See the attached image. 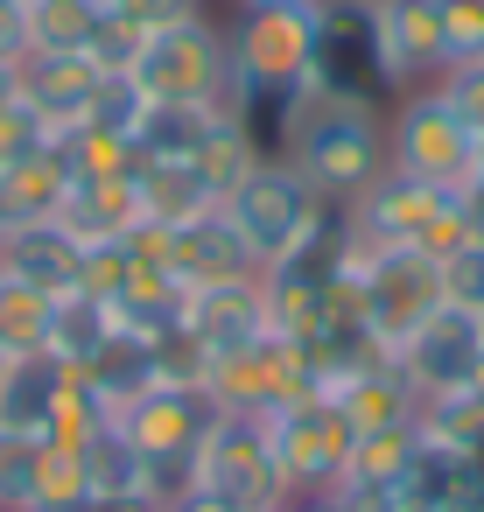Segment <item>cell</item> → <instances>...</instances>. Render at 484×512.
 I'll return each mask as SVG.
<instances>
[{
	"mask_svg": "<svg viewBox=\"0 0 484 512\" xmlns=\"http://www.w3.org/2000/svg\"><path fill=\"white\" fill-rule=\"evenodd\" d=\"M330 400L351 421V435H379V428H414L421 421V393L400 372V358H372L365 372H351L344 386H330Z\"/></svg>",
	"mask_w": 484,
	"mask_h": 512,
	"instance_id": "ac0fdd59",
	"label": "cell"
},
{
	"mask_svg": "<svg viewBox=\"0 0 484 512\" xmlns=\"http://www.w3.org/2000/svg\"><path fill=\"white\" fill-rule=\"evenodd\" d=\"M106 428H113V407L71 372L64 393H57V407H50V421H43V442H50V449H85V442L106 435Z\"/></svg>",
	"mask_w": 484,
	"mask_h": 512,
	"instance_id": "4dcf8cb0",
	"label": "cell"
},
{
	"mask_svg": "<svg viewBox=\"0 0 484 512\" xmlns=\"http://www.w3.org/2000/svg\"><path fill=\"white\" fill-rule=\"evenodd\" d=\"M309 85L323 99H351V106H379L393 99L386 64H379V29H372V0H316V64Z\"/></svg>",
	"mask_w": 484,
	"mask_h": 512,
	"instance_id": "52a82bcc",
	"label": "cell"
},
{
	"mask_svg": "<svg viewBox=\"0 0 484 512\" xmlns=\"http://www.w3.org/2000/svg\"><path fill=\"white\" fill-rule=\"evenodd\" d=\"M50 148H57V162H64V176H71V183L134 176V169H141V155H134V134H120V127H99V120H78V127H64Z\"/></svg>",
	"mask_w": 484,
	"mask_h": 512,
	"instance_id": "603a6c76",
	"label": "cell"
},
{
	"mask_svg": "<svg viewBox=\"0 0 484 512\" xmlns=\"http://www.w3.org/2000/svg\"><path fill=\"white\" fill-rule=\"evenodd\" d=\"M393 358H400V372L414 379L421 400L463 393V386H477V365H484V316H463V309L442 302Z\"/></svg>",
	"mask_w": 484,
	"mask_h": 512,
	"instance_id": "8fae6325",
	"label": "cell"
},
{
	"mask_svg": "<svg viewBox=\"0 0 484 512\" xmlns=\"http://www.w3.org/2000/svg\"><path fill=\"white\" fill-rule=\"evenodd\" d=\"M337 274H344V288H351L358 323L379 337V351H400V344H407V337L442 309V260H428V253L358 246V239L344 232Z\"/></svg>",
	"mask_w": 484,
	"mask_h": 512,
	"instance_id": "5b68a950",
	"label": "cell"
},
{
	"mask_svg": "<svg viewBox=\"0 0 484 512\" xmlns=\"http://www.w3.org/2000/svg\"><path fill=\"white\" fill-rule=\"evenodd\" d=\"M232 8H302V0H232Z\"/></svg>",
	"mask_w": 484,
	"mask_h": 512,
	"instance_id": "ee69618b",
	"label": "cell"
},
{
	"mask_svg": "<svg viewBox=\"0 0 484 512\" xmlns=\"http://www.w3.org/2000/svg\"><path fill=\"white\" fill-rule=\"evenodd\" d=\"M183 330L211 358L218 351H239V344H260L267 337V288H260V274H232V281L190 288L183 295Z\"/></svg>",
	"mask_w": 484,
	"mask_h": 512,
	"instance_id": "5bb4252c",
	"label": "cell"
},
{
	"mask_svg": "<svg viewBox=\"0 0 484 512\" xmlns=\"http://www.w3.org/2000/svg\"><path fill=\"white\" fill-rule=\"evenodd\" d=\"M253 162H260V148H253V141H246V134H239L232 120H218V127H211V141H204V148L190 155V169L204 176V190H211L218 204H225V190H232V183H239V176H246Z\"/></svg>",
	"mask_w": 484,
	"mask_h": 512,
	"instance_id": "d6a6232c",
	"label": "cell"
},
{
	"mask_svg": "<svg viewBox=\"0 0 484 512\" xmlns=\"http://www.w3.org/2000/svg\"><path fill=\"white\" fill-rule=\"evenodd\" d=\"M169 512H246L239 498H225V491H211V484H197L183 505H169Z\"/></svg>",
	"mask_w": 484,
	"mask_h": 512,
	"instance_id": "b9f144b4",
	"label": "cell"
},
{
	"mask_svg": "<svg viewBox=\"0 0 484 512\" xmlns=\"http://www.w3.org/2000/svg\"><path fill=\"white\" fill-rule=\"evenodd\" d=\"M15 92V64H0V99H8Z\"/></svg>",
	"mask_w": 484,
	"mask_h": 512,
	"instance_id": "f6af8a7d",
	"label": "cell"
},
{
	"mask_svg": "<svg viewBox=\"0 0 484 512\" xmlns=\"http://www.w3.org/2000/svg\"><path fill=\"white\" fill-rule=\"evenodd\" d=\"M106 0H22L29 50H92Z\"/></svg>",
	"mask_w": 484,
	"mask_h": 512,
	"instance_id": "f546056e",
	"label": "cell"
},
{
	"mask_svg": "<svg viewBox=\"0 0 484 512\" xmlns=\"http://www.w3.org/2000/svg\"><path fill=\"white\" fill-rule=\"evenodd\" d=\"M218 120L225 113H211V106H148L141 127H134V155L141 162H190L211 141Z\"/></svg>",
	"mask_w": 484,
	"mask_h": 512,
	"instance_id": "d4e9b609",
	"label": "cell"
},
{
	"mask_svg": "<svg viewBox=\"0 0 484 512\" xmlns=\"http://www.w3.org/2000/svg\"><path fill=\"white\" fill-rule=\"evenodd\" d=\"M393 505L400 512H456V505H470V463L456 449H442V442L421 435L414 456H407V470H400Z\"/></svg>",
	"mask_w": 484,
	"mask_h": 512,
	"instance_id": "44dd1931",
	"label": "cell"
},
{
	"mask_svg": "<svg viewBox=\"0 0 484 512\" xmlns=\"http://www.w3.org/2000/svg\"><path fill=\"white\" fill-rule=\"evenodd\" d=\"M204 484L239 498L246 512H281L288 491L274 477V456H267V421L260 414H218L211 435H204Z\"/></svg>",
	"mask_w": 484,
	"mask_h": 512,
	"instance_id": "30bf717a",
	"label": "cell"
},
{
	"mask_svg": "<svg viewBox=\"0 0 484 512\" xmlns=\"http://www.w3.org/2000/svg\"><path fill=\"white\" fill-rule=\"evenodd\" d=\"M64 190H71V176H64V162H57V148L22 155V162H8V169H0V218H8V225L57 218Z\"/></svg>",
	"mask_w": 484,
	"mask_h": 512,
	"instance_id": "7402d4cb",
	"label": "cell"
},
{
	"mask_svg": "<svg viewBox=\"0 0 484 512\" xmlns=\"http://www.w3.org/2000/svg\"><path fill=\"white\" fill-rule=\"evenodd\" d=\"M78 456H85V484H92V498H148V491H141V449H134L120 428L92 435Z\"/></svg>",
	"mask_w": 484,
	"mask_h": 512,
	"instance_id": "1f68e13d",
	"label": "cell"
},
{
	"mask_svg": "<svg viewBox=\"0 0 484 512\" xmlns=\"http://www.w3.org/2000/svg\"><path fill=\"white\" fill-rule=\"evenodd\" d=\"M281 512H344V505H337V498H330V491H309V498H288V505H281Z\"/></svg>",
	"mask_w": 484,
	"mask_h": 512,
	"instance_id": "7bdbcfd3",
	"label": "cell"
},
{
	"mask_svg": "<svg viewBox=\"0 0 484 512\" xmlns=\"http://www.w3.org/2000/svg\"><path fill=\"white\" fill-rule=\"evenodd\" d=\"M344 232L358 246H393V253H456L463 239H477V218L456 190H435V183H414V176H379L365 197L344 204Z\"/></svg>",
	"mask_w": 484,
	"mask_h": 512,
	"instance_id": "277c9868",
	"label": "cell"
},
{
	"mask_svg": "<svg viewBox=\"0 0 484 512\" xmlns=\"http://www.w3.org/2000/svg\"><path fill=\"white\" fill-rule=\"evenodd\" d=\"M211 421H218V400L204 393V386H148V393H134L120 414H113V428L141 449V456H176V449H204V435H211Z\"/></svg>",
	"mask_w": 484,
	"mask_h": 512,
	"instance_id": "7c38bea8",
	"label": "cell"
},
{
	"mask_svg": "<svg viewBox=\"0 0 484 512\" xmlns=\"http://www.w3.org/2000/svg\"><path fill=\"white\" fill-rule=\"evenodd\" d=\"M50 316H57L50 288L0 274V358L8 351H50Z\"/></svg>",
	"mask_w": 484,
	"mask_h": 512,
	"instance_id": "83f0119b",
	"label": "cell"
},
{
	"mask_svg": "<svg viewBox=\"0 0 484 512\" xmlns=\"http://www.w3.org/2000/svg\"><path fill=\"white\" fill-rule=\"evenodd\" d=\"M99 78H106V71H99L85 50H22V64H15V92H22L57 134L92 113Z\"/></svg>",
	"mask_w": 484,
	"mask_h": 512,
	"instance_id": "9a60e30c",
	"label": "cell"
},
{
	"mask_svg": "<svg viewBox=\"0 0 484 512\" xmlns=\"http://www.w3.org/2000/svg\"><path fill=\"white\" fill-rule=\"evenodd\" d=\"M134 85L155 99V106H211L225 113L232 99V50H225V29L211 15L197 22H176V29H148L141 57H134Z\"/></svg>",
	"mask_w": 484,
	"mask_h": 512,
	"instance_id": "8992f818",
	"label": "cell"
},
{
	"mask_svg": "<svg viewBox=\"0 0 484 512\" xmlns=\"http://www.w3.org/2000/svg\"><path fill=\"white\" fill-rule=\"evenodd\" d=\"M78 379H85V386H92V393H99V400L120 414L134 393H148V386H155V344H148V337L113 330V344H106V351H99V358H92Z\"/></svg>",
	"mask_w": 484,
	"mask_h": 512,
	"instance_id": "4316f807",
	"label": "cell"
},
{
	"mask_svg": "<svg viewBox=\"0 0 484 512\" xmlns=\"http://www.w3.org/2000/svg\"><path fill=\"white\" fill-rule=\"evenodd\" d=\"M0 232H8V218H0Z\"/></svg>",
	"mask_w": 484,
	"mask_h": 512,
	"instance_id": "bcb514c9",
	"label": "cell"
},
{
	"mask_svg": "<svg viewBox=\"0 0 484 512\" xmlns=\"http://www.w3.org/2000/svg\"><path fill=\"white\" fill-rule=\"evenodd\" d=\"M0 274L36 281V288H50V295H78V281H85V239L64 232L57 218L8 225V232H0Z\"/></svg>",
	"mask_w": 484,
	"mask_h": 512,
	"instance_id": "e0dca14e",
	"label": "cell"
},
{
	"mask_svg": "<svg viewBox=\"0 0 484 512\" xmlns=\"http://www.w3.org/2000/svg\"><path fill=\"white\" fill-rule=\"evenodd\" d=\"M267 456H274V477L288 498H309V491H330L351 463V421L337 414V400H295V407H267Z\"/></svg>",
	"mask_w": 484,
	"mask_h": 512,
	"instance_id": "ba28073f",
	"label": "cell"
},
{
	"mask_svg": "<svg viewBox=\"0 0 484 512\" xmlns=\"http://www.w3.org/2000/svg\"><path fill=\"white\" fill-rule=\"evenodd\" d=\"M421 435L442 442V449H456L463 463H484V393L463 386V393H435V400H421Z\"/></svg>",
	"mask_w": 484,
	"mask_h": 512,
	"instance_id": "f1b7e54d",
	"label": "cell"
},
{
	"mask_svg": "<svg viewBox=\"0 0 484 512\" xmlns=\"http://www.w3.org/2000/svg\"><path fill=\"white\" fill-rule=\"evenodd\" d=\"M218 211H225V225L239 232L246 260L267 274V267H281L288 253H302V246L323 232V218H330L337 204H323L316 183H309L288 155H260V162L225 190Z\"/></svg>",
	"mask_w": 484,
	"mask_h": 512,
	"instance_id": "3957f363",
	"label": "cell"
},
{
	"mask_svg": "<svg viewBox=\"0 0 484 512\" xmlns=\"http://www.w3.org/2000/svg\"><path fill=\"white\" fill-rule=\"evenodd\" d=\"M435 85H442V99H449V106L484 134V57H477V64H449Z\"/></svg>",
	"mask_w": 484,
	"mask_h": 512,
	"instance_id": "f35d334b",
	"label": "cell"
},
{
	"mask_svg": "<svg viewBox=\"0 0 484 512\" xmlns=\"http://www.w3.org/2000/svg\"><path fill=\"white\" fill-rule=\"evenodd\" d=\"M141 218H148V211H141V183H134V176L71 183V190H64V204H57V225H64V232H78L85 246H99V239H127Z\"/></svg>",
	"mask_w": 484,
	"mask_h": 512,
	"instance_id": "ffe728a7",
	"label": "cell"
},
{
	"mask_svg": "<svg viewBox=\"0 0 484 512\" xmlns=\"http://www.w3.org/2000/svg\"><path fill=\"white\" fill-rule=\"evenodd\" d=\"M148 106H155V99H148V92L134 85V71H106V78H99V92H92V113H85V120H99V127H120V134H134Z\"/></svg>",
	"mask_w": 484,
	"mask_h": 512,
	"instance_id": "d590c367",
	"label": "cell"
},
{
	"mask_svg": "<svg viewBox=\"0 0 484 512\" xmlns=\"http://www.w3.org/2000/svg\"><path fill=\"white\" fill-rule=\"evenodd\" d=\"M64 379H71V365H64L57 351H8V358H0V428L43 435V421H50Z\"/></svg>",
	"mask_w": 484,
	"mask_h": 512,
	"instance_id": "d6986e66",
	"label": "cell"
},
{
	"mask_svg": "<svg viewBox=\"0 0 484 512\" xmlns=\"http://www.w3.org/2000/svg\"><path fill=\"white\" fill-rule=\"evenodd\" d=\"M386 85H435L442 78V0H372Z\"/></svg>",
	"mask_w": 484,
	"mask_h": 512,
	"instance_id": "4fadbf2b",
	"label": "cell"
},
{
	"mask_svg": "<svg viewBox=\"0 0 484 512\" xmlns=\"http://www.w3.org/2000/svg\"><path fill=\"white\" fill-rule=\"evenodd\" d=\"M162 274L190 295V288H211V281H232V274H260L239 246V232L225 225V211H204L190 225H169V246H162Z\"/></svg>",
	"mask_w": 484,
	"mask_h": 512,
	"instance_id": "2e32d148",
	"label": "cell"
},
{
	"mask_svg": "<svg viewBox=\"0 0 484 512\" xmlns=\"http://www.w3.org/2000/svg\"><path fill=\"white\" fill-rule=\"evenodd\" d=\"M281 155L316 183L323 204L344 211L351 197H365L386 176V120H379V106H351V99L309 92V106H302V120H295Z\"/></svg>",
	"mask_w": 484,
	"mask_h": 512,
	"instance_id": "7a4b0ae2",
	"label": "cell"
},
{
	"mask_svg": "<svg viewBox=\"0 0 484 512\" xmlns=\"http://www.w3.org/2000/svg\"><path fill=\"white\" fill-rule=\"evenodd\" d=\"M442 302L463 316H484V232L463 239L456 253H442Z\"/></svg>",
	"mask_w": 484,
	"mask_h": 512,
	"instance_id": "e575fe53",
	"label": "cell"
},
{
	"mask_svg": "<svg viewBox=\"0 0 484 512\" xmlns=\"http://www.w3.org/2000/svg\"><path fill=\"white\" fill-rule=\"evenodd\" d=\"M141 43H148V29L106 8V15H99V36H92V50H85V57H92L99 71H134V57H141Z\"/></svg>",
	"mask_w": 484,
	"mask_h": 512,
	"instance_id": "74e56055",
	"label": "cell"
},
{
	"mask_svg": "<svg viewBox=\"0 0 484 512\" xmlns=\"http://www.w3.org/2000/svg\"><path fill=\"white\" fill-rule=\"evenodd\" d=\"M113 15L141 22V29H176V22H197L204 15V0H106Z\"/></svg>",
	"mask_w": 484,
	"mask_h": 512,
	"instance_id": "ab89813d",
	"label": "cell"
},
{
	"mask_svg": "<svg viewBox=\"0 0 484 512\" xmlns=\"http://www.w3.org/2000/svg\"><path fill=\"white\" fill-rule=\"evenodd\" d=\"M134 183H141V211H148V225H190V218L218 211V197L204 190V176H197L190 162H141Z\"/></svg>",
	"mask_w": 484,
	"mask_h": 512,
	"instance_id": "cb8c5ba5",
	"label": "cell"
},
{
	"mask_svg": "<svg viewBox=\"0 0 484 512\" xmlns=\"http://www.w3.org/2000/svg\"><path fill=\"white\" fill-rule=\"evenodd\" d=\"M232 71L260 78V85H309L316 64V0L302 8H239V22L225 29Z\"/></svg>",
	"mask_w": 484,
	"mask_h": 512,
	"instance_id": "9c48e42d",
	"label": "cell"
},
{
	"mask_svg": "<svg viewBox=\"0 0 484 512\" xmlns=\"http://www.w3.org/2000/svg\"><path fill=\"white\" fill-rule=\"evenodd\" d=\"M386 169L470 197L484 183V134L442 99V85H407L386 99Z\"/></svg>",
	"mask_w": 484,
	"mask_h": 512,
	"instance_id": "6da1fadb",
	"label": "cell"
},
{
	"mask_svg": "<svg viewBox=\"0 0 484 512\" xmlns=\"http://www.w3.org/2000/svg\"><path fill=\"white\" fill-rule=\"evenodd\" d=\"M29 50V22H22V0H0V64H22Z\"/></svg>",
	"mask_w": 484,
	"mask_h": 512,
	"instance_id": "60d3db41",
	"label": "cell"
},
{
	"mask_svg": "<svg viewBox=\"0 0 484 512\" xmlns=\"http://www.w3.org/2000/svg\"><path fill=\"white\" fill-rule=\"evenodd\" d=\"M36 463H43V435H29V428H0V512H29Z\"/></svg>",
	"mask_w": 484,
	"mask_h": 512,
	"instance_id": "836d02e7",
	"label": "cell"
},
{
	"mask_svg": "<svg viewBox=\"0 0 484 512\" xmlns=\"http://www.w3.org/2000/svg\"><path fill=\"white\" fill-rule=\"evenodd\" d=\"M484 57V0H442V71Z\"/></svg>",
	"mask_w": 484,
	"mask_h": 512,
	"instance_id": "8d00e7d4",
	"label": "cell"
},
{
	"mask_svg": "<svg viewBox=\"0 0 484 512\" xmlns=\"http://www.w3.org/2000/svg\"><path fill=\"white\" fill-rule=\"evenodd\" d=\"M113 330H120V323H113V309H106L99 295H85V288H78V295H57V316H50V351H57L71 372H85V365L113 344Z\"/></svg>",
	"mask_w": 484,
	"mask_h": 512,
	"instance_id": "484cf974",
	"label": "cell"
}]
</instances>
